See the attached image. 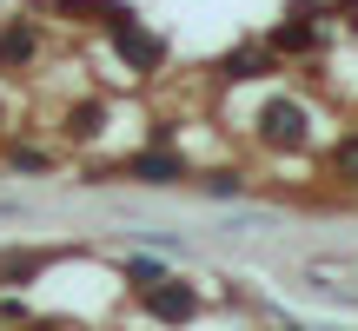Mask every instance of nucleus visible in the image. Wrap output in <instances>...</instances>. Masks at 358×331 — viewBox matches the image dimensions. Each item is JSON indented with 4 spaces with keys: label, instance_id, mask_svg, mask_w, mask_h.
<instances>
[{
    "label": "nucleus",
    "instance_id": "3",
    "mask_svg": "<svg viewBox=\"0 0 358 331\" xmlns=\"http://www.w3.org/2000/svg\"><path fill=\"white\" fill-rule=\"evenodd\" d=\"M140 179H153V186H166V179H179V159H166V153H146L140 166H133Z\"/></svg>",
    "mask_w": 358,
    "mask_h": 331
},
{
    "label": "nucleus",
    "instance_id": "2",
    "mask_svg": "<svg viewBox=\"0 0 358 331\" xmlns=\"http://www.w3.org/2000/svg\"><path fill=\"white\" fill-rule=\"evenodd\" d=\"M120 53H127L133 66H153V60H159V40H153V34H133V27L120 20Z\"/></svg>",
    "mask_w": 358,
    "mask_h": 331
},
{
    "label": "nucleus",
    "instance_id": "4",
    "mask_svg": "<svg viewBox=\"0 0 358 331\" xmlns=\"http://www.w3.org/2000/svg\"><path fill=\"white\" fill-rule=\"evenodd\" d=\"M34 53V27H7L0 34V60H27Z\"/></svg>",
    "mask_w": 358,
    "mask_h": 331
},
{
    "label": "nucleus",
    "instance_id": "1",
    "mask_svg": "<svg viewBox=\"0 0 358 331\" xmlns=\"http://www.w3.org/2000/svg\"><path fill=\"white\" fill-rule=\"evenodd\" d=\"M146 305H153L159 318H192V292H186V285H153Z\"/></svg>",
    "mask_w": 358,
    "mask_h": 331
},
{
    "label": "nucleus",
    "instance_id": "5",
    "mask_svg": "<svg viewBox=\"0 0 358 331\" xmlns=\"http://www.w3.org/2000/svg\"><path fill=\"white\" fill-rule=\"evenodd\" d=\"M266 126L272 140H299V106H266Z\"/></svg>",
    "mask_w": 358,
    "mask_h": 331
}]
</instances>
